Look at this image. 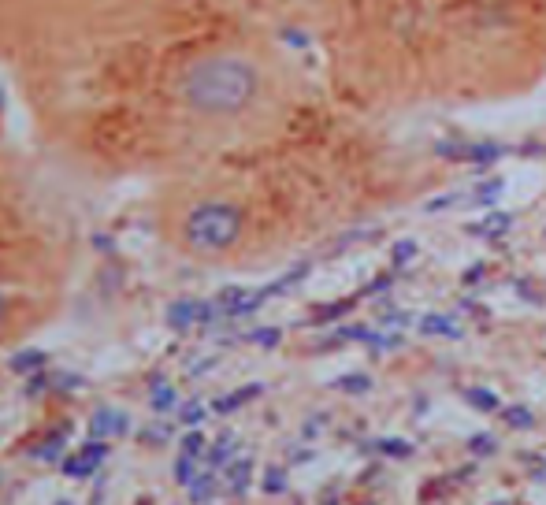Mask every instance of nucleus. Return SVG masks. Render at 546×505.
<instances>
[{
	"mask_svg": "<svg viewBox=\"0 0 546 505\" xmlns=\"http://www.w3.org/2000/svg\"><path fill=\"white\" fill-rule=\"evenodd\" d=\"M260 90L257 67L231 56V52H216L197 60L186 75H182V97L186 104L201 112V116H231L242 112Z\"/></svg>",
	"mask_w": 546,
	"mask_h": 505,
	"instance_id": "1",
	"label": "nucleus"
},
{
	"mask_svg": "<svg viewBox=\"0 0 546 505\" xmlns=\"http://www.w3.org/2000/svg\"><path fill=\"white\" fill-rule=\"evenodd\" d=\"M238 234H242V212L234 205H223V201L197 205L186 220V242L197 253H223L238 242Z\"/></svg>",
	"mask_w": 546,
	"mask_h": 505,
	"instance_id": "2",
	"label": "nucleus"
},
{
	"mask_svg": "<svg viewBox=\"0 0 546 505\" xmlns=\"http://www.w3.org/2000/svg\"><path fill=\"white\" fill-rule=\"evenodd\" d=\"M104 457H108V446H104V442H93V446H86V450H82L78 457H71V461H67L64 472H67V476H82V480H86L93 468L101 465Z\"/></svg>",
	"mask_w": 546,
	"mask_h": 505,
	"instance_id": "3",
	"label": "nucleus"
},
{
	"mask_svg": "<svg viewBox=\"0 0 546 505\" xmlns=\"http://www.w3.org/2000/svg\"><path fill=\"white\" fill-rule=\"evenodd\" d=\"M123 431H127V416L123 413H108V409H104V413L93 416V435H97V439H104V435H123Z\"/></svg>",
	"mask_w": 546,
	"mask_h": 505,
	"instance_id": "4",
	"label": "nucleus"
},
{
	"mask_svg": "<svg viewBox=\"0 0 546 505\" xmlns=\"http://www.w3.org/2000/svg\"><path fill=\"white\" fill-rule=\"evenodd\" d=\"M249 476H253V461H249V457H238V461L227 468V487H231V494H246Z\"/></svg>",
	"mask_w": 546,
	"mask_h": 505,
	"instance_id": "5",
	"label": "nucleus"
},
{
	"mask_svg": "<svg viewBox=\"0 0 546 505\" xmlns=\"http://www.w3.org/2000/svg\"><path fill=\"white\" fill-rule=\"evenodd\" d=\"M420 331H424V335H450V338L461 335V327H457L454 320H446V316H424V320H420Z\"/></svg>",
	"mask_w": 546,
	"mask_h": 505,
	"instance_id": "6",
	"label": "nucleus"
},
{
	"mask_svg": "<svg viewBox=\"0 0 546 505\" xmlns=\"http://www.w3.org/2000/svg\"><path fill=\"white\" fill-rule=\"evenodd\" d=\"M509 227H513V216H506V212H494V216H487V220H483V227H472V231L487 234V238H502Z\"/></svg>",
	"mask_w": 546,
	"mask_h": 505,
	"instance_id": "7",
	"label": "nucleus"
},
{
	"mask_svg": "<svg viewBox=\"0 0 546 505\" xmlns=\"http://www.w3.org/2000/svg\"><path fill=\"white\" fill-rule=\"evenodd\" d=\"M465 402L472 405V409H480V413H494V409H498V398H494V390H483V387L465 390Z\"/></svg>",
	"mask_w": 546,
	"mask_h": 505,
	"instance_id": "8",
	"label": "nucleus"
},
{
	"mask_svg": "<svg viewBox=\"0 0 546 505\" xmlns=\"http://www.w3.org/2000/svg\"><path fill=\"white\" fill-rule=\"evenodd\" d=\"M190 487V502H212V494H216V480L212 476H194V480L186 483Z\"/></svg>",
	"mask_w": 546,
	"mask_h": 505,
	"instance_id": "9",
	"label": "nucleus"
},
{
	"mask_svg": "<svg viewBox=\"0 0 546 505\" xmlns=\"http://www.w3.org/2000/svg\"><path fill=\"white\" fill-rule=\"evenodd\" d=\"M260 387H246V390H238V394H231V398H220L216 402V413H231V409H238L242 402H249V398H257Z\"/></svg>",
	"mask_w": 546,
	"mask_h": 505,
	"instance_id": "10",
	"label": "nucleus"
},
{
	"mask_svg": "<svg viewBox=\"0 0 546 505\" xmlns=\"http://www.w3.org/2000/svg\"><path fill=\"white\" fill-rule=\"evenodd\" d=\"M379 446V454H387V457H413V442H405V439H383L376 442Z\"/></svg>",
	"mask_w": 546,
	"mask_h": 505,
	"instance_id": "11",
	"label": "nucleus"
},
{
	"mask_svg": "<svg viewBox=\"0 0 546 505\" xmlns=\"http://www.w3.org/2000/svg\"><path fill=\"white\" fill-rule=\"evenodd\" d=\"M335 387L346 390V394H364V390H372V379L368 376H342Z\"/></svg>",
	"mask_w": 546,
	"mask_h": 505,
	"instance_id": "12",
	"label": "nucleus"
},
{
	"mask_svg": "<svg viewBox=\"0 0 546 505\" xmlns=\"http://www.w3.org/2000/svg\"><path fill=\"white\" fill-rule=\"evenodd\" d=\"M197 309H201V305H190V301H179V305L171 309V324H175V327H186V324H190V320H194V316H197Z\"/></svg>",
	"mask_w": 546,
	"mask_h": 505,
	"instance_id": "13",
	"label": "nucleus"
},
{
	"mask_svg": "<svg viewBox=\"0 0 546 505\" xmlns=\"http://www.w3.org/2000/svg\"><path fill=\"white\" fill-rule=\"evenodd\" d=\"M502 194V179H491L487 186H480L476 190V197H472V205H494V197Z\"/></svg>",
	"mask_w": 546,
	"mask_h": 505,
	"instance_id": "14",
	"label": "nucleus"
},
{
	"mask_svg": "<svg viewBox=\"0 0 546 505\" xmlns=\"http://www.w3.org/2000/svg\"><path fill=\"white\" fill-rule=\"evenodd\" d=\"M506 420H509V428H532L535 424V416L524 409V405H513V409H506Z\"/></svg>",
	"mask_w": 546,
	"mask_h": 505,
	"instance_id": "15",
	"label": "nucleus"
},
{
	"mask_svg": "<svg viewBox=\"0 0 546 505\" xmlns=\"http://www.w3.org/2000/svg\"><path fill=\"white\" fill-rule=\"evenodd\" d=\"M231 454H234V442H231V439H223L220 446H216V450L208 454V465H212V468H223L227 461H231Z\"/></svg>",
	"mask_w": 546,
	"mask_h": 505,
	"instance_id": "16",
	"label": "nucleus"
},
{
	"mask_svg": "<svg viewBox=\"0 0 546 505\" xmlns=\"http://www.w3.org/2000/svg\"><path fill=\"white\" fill-rule=\"evenodd\" d=\"M197 476V465H194V457L190 454H182L179 457V465H175V480L179 483H190Z\"/></svg>",
	"mask_w": 546,
	"mask_h": 505,
	"instance_id": "17",
	"label": "nucleus"
},
{
	"mask_svg": "<svg viewBox=\"0 0 546 505\" xmlns=\"http://www.w3.org/2000/svg\"><path fill=\"white\" fill-rule=\"evenodd\" d=\"M264 491L268 494H283L286 491V476L279 468H268V476H264Z\"/></svg>",
	"mask_w": 546,
	"mask_h": 505,
	"instance_id": "18",
	"label": "nucleus"
},
{
	"mask_svg": "<svg viewBox=\"0 0 546 505\" xmlns=\"http://www.w3.org/2000/svg\"><path fill=\"white\" fill-rule=\"evenodd\" d=\"M390 257H394V268H402V264H409V260L416 257V246H413V242H398Z\"/></svg>",
	"mask_w": 546,
	"mask_h": 505,
	"instance_id": "19",
	"label": "nucleus"
},
{
	"mask_svg": "<svg viewBox=\"0 0 546 505\" xmlns=\"http://www.w3.org/2000/svg\"><path fill=\"white\" fill-rule=\"evenodd\" d=\"M41 361H45L41 353H19V357L12 361V368H15V372H30V368H38Z\"/></svg>",
	"mask_w": 546,
	"mask_h": 505,
	"instance_id": "20",
	"label": "nucleus"
},
{
	"mask_svg": "<svg viewBox=\"0 0 546 505\" xmlns=\"http://www.w3.org/2000/svg\"><path fill=\"white\" fill-rule=\"evenodd\" d=\"M153 405H156V409H160V413H168L171 405H175V390H171V387H156Z\"/></svg>",
	"mask_w": 546,
	"mask_h": 505,
	"instance_id": "21",
	"label": "nucleus"
},
{
	"mask_svg": "<svg viewBox=\"0 0 546 505\" xmlns=\"http://www.w3.org/2000/svg\"><path fill=\"white\" fill-rule=\"evenodd\" d=\"M201 450H205V439H201V431H190V435H186V442H182V454L197 457Z\"/></svg>",
	"mask_w": 546,
	"mask_h": 505,
	"instance_id": "22",
	"label": "nucleus"
},
{
	"mask_svg": "<svg viewBox=\"0 0 546 505\" xmlns=\"http://www.w3.org/2000/svg\"><path fill=\"white\" fill-rule=\"evenodd\" d=\"M468 446H472V454H494V450H498V442H494L491 435H476Z\"/></svg>",
	"mask_w": 546,
	"mask_h": 505,
	"instance_id": "23",
	"label": "nucleus"
},
{
	"mask_svg": "<svg viewBox=\"0 0 546 505\" xmlns=\"http://www.w3.org/2000/svg\"><path fill=\"white\" fill-rule=\"evenodd\" d=\"M253 342H260V346H275V342H279V331H275V327H264V331L253 335Z\"/></svg>",
	"mask_w": 546,
	"mask_h": 505,
	"instance_id": "24",
	"label": "nucleus"
},
{
	"mask_svg": "<svg viewBox=\"0 0 546 505\" xmlns=\"http://www.w3.org/2000/svg\"><path fill=\"white\" fill-rule=\"evenodd\" d=\"M201 416H205V409H201V405H190V409H186V413H182V420H186V424H197V420H201Z\"/></svg>",
	"mask_w": 546,
	"mask_h": 505,
	"instance_id": "25",
	"label": "nucleus"
},
{
	"mask_svg": "<svg viewBox=\"0 0 546 505\" xmlns=\"http://www.w3.org/2000/svg\"><path fill=\"white\" fill-rule=\"evenodd\" d=\"M387 286H390V275H379L376 283L368 286V290H364V294H383V290H387Z\"/></svg>",
	"mask_w": 546,
	"mask_h": 505,
	"instance_id": "26",
	"label": "nucleus"
},
{
	"mask_svg": "<svg viewBox=\"0 0 546 505\" xmlns=\"http://www.w3.org/2000/svg\"><path fill=\"white\" fill-rule=\"evenodd\" d=\"M487 272V268H483V264H476V268H468V275H465V283H476V279H480V275Z\"/></svg>",
	"mask_w": 546,
	"mask_h": 505,
	"instance_id": "27",
	"label": "nucleus"
}]
</instances>
